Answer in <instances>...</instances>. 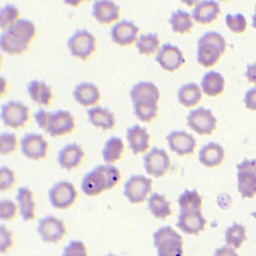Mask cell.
<instances>
[{
    "label": "cell",
    "instance_id": "obj_1",
    "mask_svg": "<svg viewBox=\"0 0 256 256\" xmlns=\"http://www.w3.org/2000/svg\"><path fill=\"white\" fill-rule=\"evenodd\" d=\"M35 35L34 23L29 19L20 18L0 34V48L7 54H22L27 51Z\"/></svg>",
    "mask_w": 256,
    "mask_h": 256
},
{
    "label": "cell",
    "instance_id": "obj_2",
    "mask_svg": "<svg viewBox=\"0 0 256 256\" xmlns=\"http://www.w3.org/2000/svg\"><path fill=\"white\" fill-rule=\"evenodd\" d=\"M121 179L119 169L112 164L96 166L84 175L81 190L87 196H96L105 190L114 188Z\"/></svg>",
    "mask_w": 256,
    "mask_h": 256
},
{
    "label": "cell",
    "instance_id": "obj_3",
    "mask_svg": "<svg viewBox=\"0 0 256 256\" xmlns=\"http://www.w3.org/2000/svg\"><path fill=\"white\" fill-rule=\"evenodd\" d=\"M34 118L38 126L52 137L71 133L75 128L73 115L69 111L62 109L48 112L40 108L34 113Z\"/></svg>",
    "mask_w": 256,
    "mask_h": 256
},
{
    "label": "cell",
    "instance_id": "obj_4",
    "mask_svg": "<svg viewBox=\"0 0 256 256\" xmlns=\"http://www.w3.org/2000/svg\"><path fill=\"white\" fill-rule=\"evenodd\" d=\"M226 50V40L216 31L205 32L197 42V61L204 67L215 65Z\"/></svg>",
    "mask_w": 256,
    "mask_h": 256
},
{
    "label": "cell",
    "instance_id": "obj_5",
    "mask_svg": "<svg viewBox=\"0 0 256 256\" xmlns=\"http://www.w3.org/2000/svg\"><path fill=\"white\" fill-rule=\"evenodd\" d=\"M153 243L157 256H183V238L172 226L160 227L153 234Z\"/></svg>",
    "mask_w": 256,
    "mask_h": 256
},
{
    "label": "cell",
    "instance_id": "obj_6",
    "mask_svg": "<svg viewBox=\"0 0 256 256\" xmlns=\"http://www.w3.org/2000/svg\"><path fill=\"white\" fill-rule=\"evenodd\" d=\"M67 46L72 56L86 60L96 50V38L86 29L76 30L69 37Z\"/></svg>",
    "mask_w": 256,
    "mask_h": 256
},
{
    "label": "cell",
    "instance_id": "obj_7",
    "mask_svg": "<svg viewBox=\"0 0 256 256\" xmlns=\"http://www.w3.org/2000/svg\"><path fill=\"white\" fill-rule=\"evenodd\" d=\"M237 187L242 198H252L256 194V160L244 159L236 165Z\"/></svg>",
    "mask_w": 256,
    "mask_h": 256
},
{
    "label": "cell",
    "instance_id": "obj_8",
    "mask_svg": "<svg viewBox=\"0 0 256 256\" xmlns=\"http://www.w3.org/2000/svg\"><path fill=\"white\" fill-rule=\"evenodd\" d=\"M29 112V108L22 102L10 100L2 104L0 116L6 126L18 129L28 122Z\"/></svg>",
    "mask_w": 256,
    "mask_h": 256
},
{
    "label": "cell",
    "instance_id": "obj_9",
    "mask_svg": "<svg viewBox=\"0 0 256 256\" xmlns=\"http://www.w3.org/2000/svg\"><path fill=\"white\" fill-rule=\"evenodd\" d=\"M78 193L74 185L69 181H59L55 183L48 191V198L51 205L57 209H67L72 206Z\"/></svg>",
    "mask_w": 256,
    "mask_h": 256
},
{
    "label": "cell",
    "instance_id": "obj_10",
    "mask_svg": "<svg viewBox=\"0 0 256 256\" xmlns=\"http://www.w3.org/2000/svg\"><path fill=\"white\" fill-rule=\"evenodd\" d=\"M187 125L199 135L211 134L217 124V119L210 109L198 107L189 111L187 115Z\"/></svg>",
    "mask_w": 256,
    "mask_h": 256
},
{
    "label": "cell",
    "instance_id": "obj_11",
    "mask_svg": "<svg viewBox=\"0 0 256 256\" xmlns=\"http://www.w3.org/2000/svg\"><path fill=\"white\" fill-rule=\"evenodd\" d=\"M152 191V180L143 175H132L124 184V196L130 203L144 202Z\"/></svg>",
    "mask_w": 256,
    "mask_h": 256
},
{
    "label": "cell",
    "instance_id": "obj_12",
    "mask_svg": "<svg viewBox=\"0 0 256 256\" xmlns=\"http://www.w3.org/2000/svg\"><path fill=\"white\" fill-rule=\"evenodd\" d=\"M130 97L133 106H156L160 99L158 87L150 81H140L132 86Z\"/></svg>",
    "mask_w": 256,
    "mask_h": 256
},
{
    "label": "cell",
    "instance_id": "obj_13",
    "mask_svg": "<svg viewBox=\"0 0 256 256\" xmlns=\"http://www.w3.org/2000/svg\"><path fill=\"white\" fill-rule=\"evenodd\" d=\"M170 157L167 152L158 147H153L143 156V166L147 174L162 177L170 168Z\"/></svg>",
    "mask_w": 256,
    "mask_h": 256
},
{
    "label": "cell",
    "instance_id": "obj_14",
    "mask_svg": "<svg viewBox=\"0 0 256 256\" xmlns=\"http://www.w3.org/2000/svg\"><path fill=\"white\" fill-rule=\"evenodd\" d=\"M37 232L44 242L57 243L66 235L65 223L53 215L41 218L37 225Z\"/></svg>",
    "mask_w": 256,
    "mask_h": 256
},
{
    "label": "cell",
    "instance_id": "obj_15",
    "mask_svg": "<svg viewBox=\"0 0 256 256\" xmlns=\"http://www.w3.org/2000/svg\"><path fill=\"white\" fill-rule=\"evenodd\" d=\"M20 148L28 159L40 160L47 156L49 144L41 134L26 133L20 139Z\"/></svg>",
    "mask_w": 256,
    "mask_h": 256
},
{
    "label": "cell",
    "instance_id": "obj_16",
    "mask_svg": "<svg viewBox=\"0 0 256 256\" xmlns=\"http://www.w3.org/2000/svg\"><path fill=\"white\" fill-rule=\"evenodd\" d=\"M207 221L200 209L180 210L176 226L185 234L198 235L205 228Z\"/></svg>",
    "mask_w": 256,
    "mask_h": 256
},
{
    "label": "cell",
    "instance_id": "obj_17",
    "mask_svg": "<svg viewBox=\"0 0 256 256\" xmlns=\"http://www.w3.org/2000/svg\"><path fill=\"white\" fill-rule=\"evenodd\" d=\"M155 60L166 71L173 72L179 69L184 63L185 58L182 51L171 43H164L158 50Z\"/></svg>",
    "mask_w": 256,
    "mask_h": 256
},
{
    "label": "cell",
    "instance_id": "obj_18",
    "mask_svg": "<svg viewBox=\"0 0 256 256\" xmlns=\"http://www.w3.org/2000/svg\"><path fill=\"white\" fill-rule=\"evenodd\" d=\"M139 34V28L130 20L123 19L115 23L110 30L111 40L120 45L128 46L137 41Z\"/></svg>",
    "mask_w": 256,
    "mask_h": 256
},
{
    "label": "cell",
    "instance_id": "obj_19",
    "mask_svg": "<svg viewBox=\"0 0 256 256\" xmlns=\"http://www.w3.org/2000/svg\"><path fill=\"white\" fill-rule=\"evenodd\" d=\"M166 140L170 150L180 156L192 154L197 145L194 136L184 130L171 131L166 136Z\"/></svg>",
    "mask_w": 256,
    "mask_h": 256
},
{
    "label": "cell",
    "instance_id": "obj_20",
    "mask_svg": "<svg viewBox=\"0 0 256 256\" xmlns=\"http://www.w3.org/2000/svg\"><path fill=\"white\" fill-rule=\"evenodd\" d=\"M84 156L85 152L79 144L68 143L59 150L57 162L61 168L72 170L81 164Z\"/></svg>",
    "mask_w": 256,
    "mask_h": 256
},
{
    "label": "cell",
    "instance_id": "obj_21",
    "mask_svg": "<svg viewBox=\"0 0 256 256\" xmlns=\"http://www.w3.org/2000/svg\"><path fill=\"white\" fill-rule=\"evenodd\" d=\"M92 15L101 24H110L120 16V7L110 0H96L92 5Z\"/></svg>",
    "mask_w": 256,
    "mask_h": 256
},
{
    "label": "cell",
    "instance_id": "obj_22",
    "mask_svg": "<svg viewBox=\"0 0 256 256\" xmlns=\"http://www.w3.org/2000/svg\"><path fill=\"white\" fill-rule=\"evenodd\" d=\"M126 139L128 141V146L133 154L146 152L149 148L150 134L146 128L141 127L138 124L127 128Z\"/></svg>",
    "mask_w": 256,
    "mask_h": 256
},
{
    "label": "cell",
    "instance_id": "obj_23",
    "mask_svg": "<svg viewBox=\"0 0 256 256\" xmlns=\"http://www.w3.org/2000/svg\"><path fill=\"white\" fill-rule=\"evenodd\" d=\"M219 2L214 0L199 1L192 9V18L200 24H209L213 22L220 14Z\"/></svg>",
    "mask_w": 256,
    "mask_h": 256
},
{
    "label": "cell",
    "instance_id": "obj_24",
    "mask_svg": "<svg viewBox=\"0 0 256 256\" xmlns=\"http://www.w3.org/2000/svg\"><path fill=\"white\" fill-rule=\"evenodd\" d=\"M224 155V148L220 144L216 142H208L200 148L198 159L205 167L212 168L222 163Z\"/></svg>",
    "mask_w": 256,
    "mask_h": 256
},
{
    "label": "cell",
    "instance_id": "obj_25",
    "mask_svg": "<svg viewBox=\"0 0 256 256\" xmlns=\"http://www.w3.org/2000/svg\"><path fill=\"white\" fill-rule=\"evenodd\" d=\"M73 96L80 105L88 107L97 104L101 95L95 84L91 82H81L75 86Z\"/></svg>",
    "mask_w": 256,
    "mask_h": 256
},
{
    "label": "cell",
    "instance_id": "obj_26",
    "mask_svg": "<svg viewBox=\"0 0 256 256\" xmlns=\"http://www.w3.org/2000/svg\"><path fill=\"white\" fill-rule=\"evenodd\" d=\"M16 201L18 203L19 211L24 221H30L35 218L36 203L34 194L28 187H20L17 190Z\"/></svg>",
    "mask_w": 256,
    "mask_h": 256
},
{
    "label": "cell",
    "instance_id": "obj_27",
    "mask_svg": "<svg viewBox=\"0 0 256 256\" xmlns=\"http://www.w3.org/2000/svg\"><path fill=\"white\" fill-rule=\"evenodd\" d=\"M89 122L95 127L102 128L104 130L113 129L116 124V118L108 108L101 106H94L87 111Z\"/></svg>",
    "mask_w": 256,
    "mask_h": 256
},
{
    "label": "cell",
    "instance_id": "obj_28",
    "mask_svg": "<svg viewBox=\"0 0 256 256\" xmlns=\"http://www.w3.org/2000/svg\"><path fill=\"white\" fill-rule=\"evenodd\" d=\"M27 91L33 102L42 106L50 105L53 98V93L51 88L43 81L35 79L31 80L27 85Z\"/></svg>",
    "mask_w": 256,
    "mask_h": 256
},
{
    "label": "cell",
    "instance_id": "obj_29",
    "mask_svg": "<svg viewBox=\"0 0 256 256\" xmlns=\"http://www.w3.org/2000/svg\"><path fill=\"white\" fill-rule=\"evenodd\" d=\"M200 85L202 91L206 95L214 97L223 92L225 86V79L221 73L211 70L203 75Z\"/></svg>",
    "mask_w": 256,
    "mask_h": 256
},
{
    "label": "cell",
    "instance_id": "obj_30",
    "mask_svg": "<svg viewBox=\"0 0 256 256\" xmlns=\"http://www.w3.org/2000/svg\"><path fill=\"white\" fill-rule=\"evenodd\" d=\"M178 101L185 107H193L202 99V89L195 82L182 85L177 92Z\"/></svg>",
    "mask_w": 256,
    "mask_h": 256
},
{
    "label": "cell",
    "instance_id": "obj_31",
    "mask_svg": "<svg viewBox=\"0 0 256 256\" xmlns=\"http://www.w3.org/2000/svg\"><path fill=\"white\" fill-rule=\"evenodd\" d=\"M148 209L157 219H165L172 214L170 202L164 195L157 192H153L148 197Z\"/></svg>",
    "mask_w": 256,
    "mask_h": 256
},
{
    "label": "cell",
    "instance_id": "obj_32",
    "mask_svg": "<svg viewBox=\"0 0 256 256\" xmlns=\"http://www.w3.org/2000/svg\"><path fill=\"white\" fill-rule=\"evenodd\" d=\"M192 19L193 18L190 13L182 9H177L171 13L168 22L170 23L173 32L184 34L188 33L192 29L194 25Z\"/></svg>",
    "mask_w": 256,
    "mask_h": 256
},
{
    "label": "cell",
    "instance_id": "obj_33",
    "mask_svg": "<svg viewBox=\"0 0 256 256\" xmlns=\"http://www.w3.org/2000/svg\"><path fill=\"white\" fill-rule=\"evenodd\" d=\"M124 151V143L120 137L111 136L104 144L102 149V157L104 162L112 164L118 161Z\"/></svg>",
    "mask_w": 256,
    "mask_h": 256
},
{
    "label": "cell",
    "instance_id": "obj_34",
    "mask_svg": "<svg viewBox=\"0 0 256 256\" xmlns=\"http://www.w3.org/2000/svg\"><path fill=\"white\" fill-rule=\"evenodd\" d=\"M160 40L157 33H143L140 34L136 41V48L140 54L151 55L158 52Z\"/></svg>",
    "mask_w": 256,
    "mask_h": 256
},
{
    "label": "cell",
    "instance_id": "obj_35",
    "mask_svg": "<svg viewBox=\"0 0 256 256\" xmlns=\"http://www.w3.org/2000/svg\"><path fill=\"white\" fill-rule=\"evenodd\" d=\"M247 240L246 227L244 225L233 223L225 231V241L227 245H232L235 248H240L242 243Z\"/></svg>",
    "mask_w": 256,
    "mask_h": 256
},
{
    "label": "cell",
    "instance_id": "obj_36",
    "mask_svg": "<svg viewBox=\"0 0 256 256\" xmlns=\"http://www.w3.org/2000/svg\"><path fill=\"white\" fill-rule=\"evenodd\" d=\"M178 204L180 210H189V209H200L202 206V197L197 192L196 189L188 190L185 189L178 198Z\"/></svg>",
    "mask_w": 256,
    "mask_h": 256
},
{
    "label": "cell",
    "instance_id": "obj_37",
    "mask_svg": "<svg viewBox=\"0 0 256 256\" xmlns=\"http://www.w3.org/2000/svg\"><path fill=\"white\" fill-rule=\"evenodd\" d=\"M19 10L13 4H6L0 9V27L1 29L7 30L10 26H12L15 22H17L19 18Z\"/></svg>",
    "mask_w": 256,
    "mask_h": 256
},
{
    "label": "cell",
    "instance_id": "obj_38",
    "mask_svg": "<svg viewBox=\"0 0 256 256\" xmlns=\"http://www.w3.org/2000/svg\"><path fill=\"white\" fill-rule=\"evenodd\" d=\"M225 22L227 27L235 33H242L247 27V21L242 13L237 14H227L225 16Z\"/></svg>",
    "mask_w": 256,
    "mask_h": 256
},
{
    "label": "cell",
    "instance_id": "obj_39",
    "mask_svg": "<svg viewBox=\"0 0 256 256\" xmlns=\"http://www.w3.org/2000/svg\"><path fill=\"white\" fill-rule=\"evenodd\" d=\"M17 148V137L14 133L3 132L0 135V153L8 155L14 152Z\"/></svg>",
    "mask_w": 256,
    "mask_h": 256
},
{
    "label": "cell",
    "instance_id": "obj_40",
    "mask_svg": "<svg viewBox=\"0 0 256 256\" xmlns=\"http://www.w3.org/2000/svg\"><path fill=\"white\" fill-rule=\"evenodd\" d=\"M19 207L13 200L10 199H2L0 201V219L2 221H9L13 219Z\"/></svg>",
    "mask_w": 256,
    "mask_h": 256
},
{
    "label": "cell",
    "instance_id": "obj_41",
    "mask_svg": "<svg viewBox=\"0 0 256 256\" xmlns=\"http://www.w3.org/2000/svg\"><path fill=\"white\" fill-rule=\"evenodd\" d=\"M62 256H88V252L82 241L72 240L64 247Z\"/></svg>",
    "mask_w": 256,
    "mask_h": 256
},
{
    "label": "cell",
    "instance_id": "obj_42",
    "mask_svg": "<svg viewBox=\"0 0 256 256\" xmlns=\"http://www.w3.org/2000/svg\"><path fill=\"white\" fill-rule=\"evenodd\" d=\"M16 182V175L13 170L6 166H2L0 169V190L6 191L13 187Z\"/></svg>",
    "mask_w": 256,
    "mask_h": 256
},
{
    "label": "cell",
    "instance_id": "obj_43",
    "mask_svg": "<svg viewBox=\"0 0 256 256\" xmlns=\"http://www.w3.org/2000/svg\"><path fill=\"white\" fill-rule=\"evenodd\" d=\"M13 244V237L10 230H8L3 224L0 227V252L6 253Z\"/></svg>",
    "mask_w": 256,
    "mask_h": 256
},
{
    "label": "cell",
    "instance_id": "obj_44",
    "mask_svg": "<svg viewBox=\"0 0 256 256\" xmlns=\"http://www.w3.org/2000/svg\"><path fill=\"white\" fill-rule=\"evenodd\" d=\"M244 104L247 109L256 111V86L250 88L244 96Z\"/></svg>",
    "mask_w": 256,
    "mask_h": 256
},
{
    "label": "cell",
    "instance_id": "obj_45",
    "mask_svg": "<svg viewBox=\"0 0 256 256\" xmlns=\"http://www.w3.org/2000/svg\"><path fill=\"white\" fill-rule=\"evenodd\" d=\"M213 256H238V254L236 253V251L233 248L226 245V246L216 249Z\"/></svg>",
    "mask_w": 256,
    "mask_h": 256
},
{
    "label": "cell",
    "instance_id": "obj_46",
    "mask_svg": "<svg viewBox=\"0 0 256 256\" xmlns=\"http://www.w3.org/2000/svg\"><path fill=\"white\" fill-rule=\"evenodd\" d=\"M245 76L247 77V79L250 82L256 84V63L247 65V70L245 72Z\"/></svg>",
    "mask_w": 256,
    "mask_h": 256
},
{
    "label": "cell",
    "instance_id": "obj_47",
    "mask_svg": "<svg viewBox=\"0 0 256 256\" xmlns=\"http://www.w3.org/2000/svg\"><path fill=\"white\" fill-rule=\"evenodd\" d=\"M252 26L256 29V5H255V13L252 16Z\"/></svg>",
    "mask_w": 256,
    "mask_h": 256
},
{
    "label": "cell",
    "instance_id": "obj_48",
    "mask_svg": "<svg viewBox=\"0 0 256 256\" xmlns=\"http://www.w3.org/2000/svg\"><path fill=\"white\" fill-rule=\"evenodd\" d=\"M251 215H252L253 217H255V218H256V212H252V213H251Z\"/></svg>",
    "mask_w": 256,
    "mask_h": 256
},
{
    "label": "cell",
    "instance_id": "obj_49",
    "mask_svg": "<svg viewBox=\"0 0 256 256\" xmlns=\"http://www.w3.org/2000/svg\"><path fill=\"white\" fill-rule=\"evenodd\" d=\"M104 256H117V255H114V254H107V255H104Z\"/></svg>",
    "mask_w": 256,
    "mask_h": 256
}]
</instances>
